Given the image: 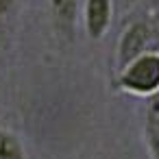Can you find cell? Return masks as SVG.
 <instances>
[{"instance_id":"1","label":"cell","mask_w":159,"mask_h":159,"mask_svg":"<svg viewBox=\"0 0 159 159\" xmlns=\"http://www.w3.org/2000/svg\"><path fill=\"white\" fill-rule=\"evenodd\" d=\"M113 89L135 98L152 100L159 96V52L150 50L129 61L124 68L113 72Z\"/></svg>"},{"instance_id":"2","label":"cell","mask_w":159,"mask_h":159,"mask_svg":"<svg viewBox=\"0 0 159 159\" xmlns=\"http://www.w3.org/2000/svg\"><path fill=\"white\" fill-rule=\"evenodd\" d=\"M150 50H155V44H152V31H150V22H148V13L144 11V13L126 20V24L122 26L118 42H116V50H113V72H118L129 61H133L139 55L150 52Z\"/></svg>"},{"instance_id":"3","label":"cell","mask_w":159,"mask_h":159,"mask_svg":"<svg viewBox=\"0 0 159 159\" xmlns=\"http://www.w3.org/2000/svg\"><path fill=\"white\" fill-rule=\"evenodd\" d=\"M116 5L113 0H83L81 2V24L92 42L102 39L113 22Z\"/></svg>"},{"instance_id":"4","label":"cell","mask_w":159,"mask_h":159,"mask_svg":"<svg viewBox=\"0 0 159 159\" xmlns=\"http://www.w3.org/2000/svg\"><path fill=\"white\" fill-rule=\"evenodd\" d=\"M48 16L55 35L72 39L76 22L81 20V0H48Z\"/></svg>"},{"instance_id":"5","label":"cell","mask_w":159,"mask_h":159,"mask_svg":"<svg viewBox=\"0 0 159 159\" xmlns=\"http://www.w3.org/2000/svg\"><path fill=\"white\" fill-rule=\"evenodd\" d=\"M142 133H144V144H146L148 157L159 159V102L157 100H148V107L144 111Z\"/></svg>"},{"instance_id":"6","label":"cell","mask_w":159,"mask_h":159,"mask_svg":"<svg viewBox=\"0 0 159 159\" xmlns=\"http://www.w3.org/2000/svg\"><path fill=\"white\" fill-rule=\"evenodd\" d=\"M0 159H24V146L20 137L0 126Z\"/></svg>"},{"instance_id":"7","label":"cell","mask_w":159,"mask_h":159,"mask_svg":"<svg viewBox=\"0 0 159 159\" xmlns=\"http://www.w3.org/2000/svg\"><path fill=\"white\" fill-rule=\"evenodd\" d=\"M146 13H148V22H150V31H152V44H155V50L159 52V7H155Z\"/></svg>"},{"instance_id":"8","label":"cell","mask_w":159,"mask_h":159,"mask_svg":"<svg viewBox=\"0 0 159 159\" xmlns=\"http://www.w3.org/2000/svg\"><path fill=\"white\" fill-rule=\"evenodd\" d=\"M18 2H20V0H0V20L9 22L11 16H13L16 9H18Z\"/></svg>"},{"instance_id":"9","label":"cell","mask_w":159,"mask_h":159,"mask_svg":"<svg viewBox=\"0 0 159 159\" xmlns=\"http://www.w3.org/2000/svg\"><path fill=\"white\" fill-rule=\"evenodd\" d=\"M9 44H11V26L9 22L0 20V52L9 50Z\"/></svg>"},{"instance_id":"10","label":"cell","mask_w":159,"mask_h":159,"mask_svg":"<svg viewBox=\"0 0 159 159\" xmlns=\"http://www.w3.org/2000/svg\"><path fill=\"white\" fill-rule=\"evenodd\" d=\"M152 100H157V102H159V96H157V98H152Z\"/></svg>"}]
</instances>
